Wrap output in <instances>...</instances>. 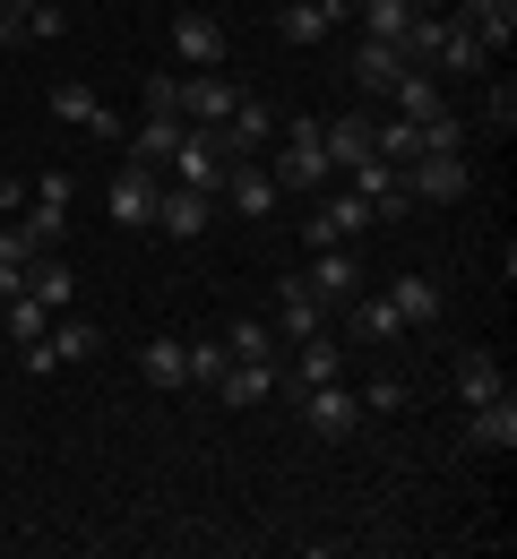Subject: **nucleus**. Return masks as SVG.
Listing matches in <instances>:
<instances>
[{"mask_svg":"<svg viewBox=\"0 0 517 559\" xmlns=\"http://www.w3.org/2000/svg\"><path fill=\"white\" fill-rule=\"evenodd\" d=\"M268 173H277V190H285V199H310V190H328V146H319V121H294Z\"/></svg>","mask_w":517,"mask_h":559,"instance_id":"1","label":"nucleus"},{"mask_svg":"<svg viewBox=\"0 0 517 559\" xmlns=\"http://www.w3.org/2000/svg\"><path fill=\"white\" fill-rule=\"evenodd\" d=\"M328 379H345V345L319 328V336H302L294 361H277V388L285 396H302V388H328Z\"/></svg>","mask_w":517,"mask_h":559,"instance_id":"2","label":"nucleus"},{"mask_svg":"<svg viewBox=\"0 0 517 559\" xmlns=\"http://www.w3.org/2000/svg\"><path fill=\"white\" fill-rule=\"evenodd\" d=\"M466 190H474L466 155H414V164H406V199H423V207H457Z\"/></svg>","mask_w":517,"mask_h":559,"instance_id":"3","label":"nucleus"},{"mask_svg":"<svg viewBox=\"0 0 517 559\" xmlns=\"http://www.w3.org/2000/svg\"><path fill=\"white\" fill-rule=\"evenodd\" d=\"M216 199H224L233 215H250V224H268V215L285 207L277 173H268V164H250V155H242V164H224V190H216Z\"/></svg>","mask_w":517,"mask_h":559,"instance_id":"4","label":"nucleus"},{"mask_svg":"<svg viewBox=\"0 0 517 559\" xmlns=\"http://www.w3.org/2000/svg\"><path fill=\"white\" fill-rule=\"evenodd\" d=\"M208 224H216V199H208V190H181V181L155 190V224H148V233H164V241H199Z\"/></svg>","mask_w":517,"mask_h":559,"instance_id":"5","label":"nucleus"},{"mask_svg":"<svg viewBox=\"0 0 517 559\" xmlns=\"http://www.w3.org/2000/svg\"><path fill=\"white\" fill-rule=\"evenodd\" d=\"M224 164H233V155L216 146V130H181V146H173L164 173H173L181 190H208V199H216V190H224Z\"/></svg>","mask_w":517,"mask_h":559,"instance_id":"6","label":"nucleus"},{"mask_svg":"<svg viewBox=\"0 0 517 559\" xmlns=\"http://www.w3.org/2000/svg\"><path fill=\"white\" fill-rule=\"evenodd\" d=\"M294 414L319 430V439H345V430H363V396L345 388V379H328V388H302Z\"/></svg>","mask_w":517,"mask_h":559,"instance_id":"7","label":"nucleus"},{"mask_svg":"<svg viewBox=\"0 0 517 559\" xmlns=\"http://www.w3.org/2000/svg\"><path fill=\"white\" fill-rule=\"evenodd\" d=\"M155 190H164L155 173H139V164H121V173H113V190H104V215H113L121 233H148V224H155Z\"/></svg>","mask_w":517,"mask_h":559,"instance_id":"8","label":"nucleus"},{"mask_svg":"<svg viewBox=\"0 0 517 559\" xmlns=\"http://www.w3.org/2000/svg\"><path fill=\"white\" fill-rule=\"evenodd\" d=\"M233 104H242V86H233V78H216V70L181 78V121H190V130H224V121H233Z\"/></svg>","mask_w":517,"mask_h":559,"instance_id":"9","label":"nucleus"},{"mask_svg":"<svg viewBox=\"0 0 517 559\" xmlns=\"http://www.w3.org/2000/svg\"><path fill=\"white\" fill-rule=\"evenodd\" d=\"M319 328H328V301L302 276H285V293H277V345H302V336H319Z\"/></svg>","mask_w":517,"mask_h":559,"instance_id":"10","label":"nucleus"},{"mask_svg":"<svg viewBox=\"0 0 517 559\" xmlns=\"http://www.w3.org/2000/svg\"><path fill=\"white\" fill-rule=\"evenodd\" d=\"M173 52H181L190 70H224V26L208 9H181V17H173Z\"/></svg>","mask_w":517,"mask_h":559,"instance_id":"11","label":"nucleus"},{"mask_svg":"<svg viewBox=\"0 0 517 559\" xmlns=\"http://www.w3.org/2000/svg\"><path fill=\"white\" fill-rule=\"evenodd\" d=\"M52 112H61L70 130H95V139H130V130L104 112V95H95V86H78V78H61V86H52Z\"/></svg>","mask_w":517,"mask_h":559,"instance_id":"12","label":"nucleus"},{"mask_svg":"<svg viewBox=\"0 0 517 559\" xmlns=\"http://www.w3.org/2000/svg\"><path fill=\"white\" fill-rule=\"evenodd\" d=\"M277 139V112H268V104H259V95H242V104H233V121H224L216 130V146L224 155H233V164H242V155H259V146Z\"/></svg>","mask_w":517,"mask_h":559,"instance_id":"13","label":"nucleus"},{"mask_svg":"<svg viewBox=\"0 0 517 559\" xmlns=\"http://www.w3.org/2000/svg\"><path fill=\"white\" fill-rule=\"evenodd\" d=\"M363 224H371V199H363V190H345V199H328V207L302 224V241H310V250H328V241H354Z\"/></svg>","mask_w":517,"mask_h":559,"instance_id":"14","label":"nucleus"},{"mask_svg":"<svg viewBox=\"0 0 517 559\" xmlns=\"http://www.w3.org/2000/svg\"><path fill=\"white\" fill-rule=\"evenodd\" d=\"M406 70H414V61H406L388 35H363V44H354V86H363V95H388Z\"/></svg>","mask_w":517,"mask_h":559,"instance_id":"15","label":"nucleus"},{"mask_svg":"<svg viewBox=\"0 0 517 559\" xmlns=\"http://www.w3.org/2000/svg\"><path fill=\"white\" fill-rule=\"evenodd\" d=\"M181 130H190L181 112H148V121L130 130V164H139V173H164V164H173V146H181Z\"/></svg>","mask_w":517,"mask_h":559,"instance_id":"16","label":"nucleus"},{"mask_svg":"<svg viewBox=\"0 0 517 559\" xmlns=\"http://www.w3.org/2000/svg\"><path fill=\"white\" fill-rule=\"evenodd\" d=\"M310 293H319V301H354V293H363V267H354V259H345V241H328V250H310Z\"/></svg>","mask_w":517,"mask_h":559,"instance_id":"17","label":"nucleus"},{"mask_svg":"<svg viewBox=\"0 0 517 559\" xmlns=\"http://www.w3.org/2000/svg\"><path fill=\"white\" fill-rule=\"evenodd\" d=\"M216 396L233 405V414H250V405H268V396H277V361H224Z\"/></svg>","mask_w":517,"mask_h":559,"instance_id":"18","label":"nucleus"},{"mask_svg":"<svg viewBox=\"0 0 517 559\" xmlns=\"http://www.w3.org/2000/svg\"><path fill=\"white\" fill-rule=\"evenodd\" d=\"M319 146H328V173H354L371 155V112H345V121H319Z\"/></svg>","mask_w":517,"mask_h":559,"instance_id":"19","label":"nucleus"},{"mask_svg":"<svg viewBox=\"0 0 517 559\" xmlns=\"http://www.w3.org/2000/svg\"><path fill=\"white\" fill-rule=\"evenodd\" d=\"M457 17H466V35H474L483 52H509V35H517V0H466Z\"/></svg>","mask_w":517,"mask_h":559,"instance_id":"20","label":"nucleus"},{"mask_svg":"<svg viewBox=\"0 0 517 559\" xmlns=\"http://www.w3.org/2000/svg\"><path fill=\"white\" fill-rule=\"evenodd\" d=\"M466 430H474V448H501V456H509V448H517V396H509V388H501V396H483Z\"/></svg>","mask_w":517,"mask_h":559,"instance_id":"21","label":"nucleus"},{"mask_svg":"<svg viewBox=\"0 0 517 559\" xmlns=\"http://www.w3.org/2000/svg\"><path fill=\"white\" fill-rule=\"evenodd\" d=\"M388 104H397V121H432V112H448V104H440V70H406L397 86H388Z\"/></svg>","mask_w":517,"mask_h":559,"instance_id":"22","label":"nucleus"},{"mask_svg":"<svg viewBox=\"0 0 517 559\" xmlns=\"http://www.w3.org/2000/svg\"><path fill=\"white\" fill-rule=\"evenodd\" d=\"M345 328H354V336H371V345H397V336H406V319H397V301H388V293H354Z\"/></svg>","mask_w":517,"mask_h":559,"instance_id":"23","label":"nucleus"},{"mask_svg":"<svg viewBox=\"0 0 517 559\" xmlns=\"http://www.w3.org/2000/svg\"><path fill=\"white\" fill-rule=\"evenodd\" d=\"M371 155H379V164H397V173H406V164H414V155H423V121H371Z\"/></svg>","mask_w":517,"mask_h":559,"instance_id":"24","label":"nucleus"},{"mask_svg":"<svg viewBox=\"0 0 517 559\" xmlns=\"http://www.w3.org/2000/svg\"><path fill=\"white\" fill-rule=\"evenodd\" d=\"M0 319H9V345H35L61 310H52V301H35V293H9V301H0Z\"/></svg>","mask_w":517,"mask_h":559,"instance_id":"25","label":"nucleus"},{"mask_svg":"<svg viewBox=\"0 0 517 559\" xmlns=\"http://www.w3.org/2000/svg\"><path fill=\"white\" fill-rule=\"evenodd\" d=\"M388 301H397V319H406V328L440 319V284H432V276H397V284H388Z\"/></svg>","mask_w":517,"mask_h":559,"instance_id":"26","label":"nucleus"},{"mask_svg":"<svg viewBox=\"0 0 517 559\" xmlns=\"http://www.w3.org/2000/svg\"><path fill=\"white\" fill-rule=\"evenodd\" d=\"M277 35H285V44H328L337 26H328L319 0H285V9H277Z\"/></svg>","mask_w":517,"mask_h":559,"instance_id":"27","label":"nucleus"},{"mask_svg":"<svg viewBox=\"0 0 517 559\" xmlns=\"http://www.w3.org/2000/svg\"><path fill=\"white\" fill-rule=\"evenodd\" d=\"M224 353H233V361H277V328H268V319H233V328H224Z\"/></svg>","mask_w":517,"mask_h":559,"instance_id":"28","label":"nucleus"},{"mask_svg":"<svg viewBox=\"0 0 517 559\" xmlns=\"http://www.w3.org/2000/svg\"><path fill=\"white\" fill-rule=\"evenodd\" d=\"M501 388H509V379H501L492 353H457V396H466V405H483V396H501Z\"/></svg>","mask_w":517,"mask_h":559,"instance_id":"29","label":"nucleus"},{"mask_svg":"<svg viewBox=\"0 0 517 559\" xmlns=\"http://www.w3.org/2000/svg\"><path fill=\"white\" fill-rule=\"evenodd\" d=\"M44 345H52V361H95L104 336H95V319H52V328H44Z\"/></svg>","mask_w":517,"mask_h":559,"instance_id":"30","label":"nucleus"},{"mask_svg":"<svg viewBox=\"0 0 517 559\" xmlns=\"http://www.w3.org/2000/svg\"><path fill=\"white\" fill-rule=\"evenodd\" d=\"M70 259H52V250H44V259H35V267H26V293H35V301H52V310H70Z\"/></svg>","mask_w":517,"mask_h":559,"instance_id":"31","label":"nucleus"},{"mask_svg":"<svg viewBox=\"0 0 517 559\" xmlns=\"http://www.w3.org/2000/svg\"><path fill=\"white\" fill-rule=\"evenodd\" d=\"M483 61H492V52L466 35V17H448V35H440V52H432V70H483Z\"/></svg>","mask_w":517,"mask_h":559,"instance_id":"32","label":"nucleus"},{"mask_svg":"<svg viewBox=\"0 0 517 559\" xmlns=\"http://www.w3.org/2000/svg\"><path fill=\"white\" fill-rule=\"evenodd\" d=\"M354 17H363V35H406V17H414V0H354Z\"/></svg>","mask_w":517,"mask_h":559,"instance_id":"33","label":"nucleus"},{"mask_svg":"<svg viewBox=\"0 0 517 559\" xmlns=\"http://www.w3.org/2000/svg\"><path fill=\"white\" fill-rule=\"evenodd\" d=\"M224 361H233L224 345H181V388H216Z\"/></svg>","mask_w":517,"mask_h":559,"instance_id":"34","label":"nucleus"},{"mask_svg":"<svg viewBox=\"0 0 517 559\" xmlns=\"http://www.w3.org/2000/svg\"><path fill=\"white\" fill-rule=\"evenodd\" d=\"M139 370H148V388H181V345H173V336H155V345L139 353Z\"/></svg>","mask_w":517,"mask_h":559,"instance_id":"35","label":"nucleus"},{"mask_svg":"<svg viewBox=\"0 0 517 559\" xmlns=\"http://www.w3.org/2000/svg\"><path fill=\"white\" fill-rule=\"evenodd\" d=\"M423 155H466V121H457V112H432V121H423Z\"/></svg>","mask_w":517,"mask_h":559,"instance_id":"36","label":"nucleus"},{"mask_svg":"<svg viewBox=\"0 0 517 559\" xmlns=\"http://www.w3.org/2000/svg\"><path fill=\"white\" fill-rule=\"evenodd\" d=\"M483 121H492V130H501V139H509V130H517V95H509V78H501V86H492V95H483Z\"/></svg>","mask_w":517,"mask_h":559,"instance_id":"37","label":"nucleus"},{"mask_svg":"<svg viewBox=\"0 0 517 559\" xmlns=\"http://www.w3.org/2000/svg\"><path fill=\"white\" fill-rule=\"evenodd\" d=\"M148 112H181V78L173 70H148Z\"/></svg>","mask_w":517,"mask_h":559,"instance_id":"38","label":"nucleus"},{"mask_svg":"<svg viewBox=\"0 0 517 559\" xmlns=\"http://www.w3.org/2000/svg\"><path fill=\"white\" fill-rule=\"evenodd\" d=\"M26 199H35V207H70V199H78V181H70V173H44V181H35Z\"/></svg>","mask_w":517,"mask_h":559,"instance_id":"39","label":"nucleus"},{"mask_svg":"<svg viewBox=\"0 0 517 559\" xmlns=\"http://www.w3.org/2000/svg\"><path fill=\"white\" fill-rule=\"evenodd\" d=\"M363 405H371V414H397V405H406V379H371Z\"/></svg>","mask_w":517,"mask_h":559,"instance_id":"40","label":"nucleus"},{"mask_svg":"<svg viewBox=\"0 0 517 559\" xmlns=\"http://www.w3.org/2000/svg\"><path fill=\"white\" fill-rule=\"evenodd\" d=\"M61 26H70V17H61V9H52V0H35V17H26V35H35V44H52V35H61Z\"/></svg>","mask_w":517,"mask_h":559,"instance_id":"41","label":"nucleus"},{"mask_svg":"<svg viewBox=\"0 0 517 559\" xmlns=\"http://www.w3.org/2000/svg\"><path fill=\"white\" fill-rule=\"evenodd\" d=\"M26 17H35V0H0V44H17V35H26Z\"/></svg>","mask_w":517,"mask_h":559,"instance_id":"42","label":"nucleus"},{"mask_svg":"<svg viewBox=\"0 0 517 559\" xmlns=\"http://www.w3.org/2000/svg\"><path fill=\"white\" fill-rule=\"evenodd\" d=\"M328 9V26H354V0H319Z\"/></svg>","mask_w":517,"mask_h":559,"instance_id":"43","label":"nucleus"},{"mask_svg":"<svg viewBox=\"0 0 517 559\" xmlns=\"http://www.w3.org/2000/svg\"><path fill=\"white\" fill-rule=\"evenodd\" d=\"M26 207V190H17V181H0V215H17Z\"/></svg>","mask_w":517,"mask_h":559,"instance_id":"44","label":"nucleus"}]
</instances>
